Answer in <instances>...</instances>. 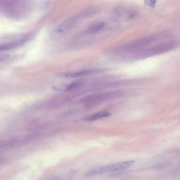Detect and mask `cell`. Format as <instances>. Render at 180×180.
<instances>
[{
	"label": "cell",
	"mask_w": 180,
	"mask_h": 180,
	"mask_svg": "<svg viewBox=\"0 0 180 180\" xmlns=\"http://www.w3.org/2000/svg\"><path fill=\"white\" fill-rule=\"evenodd\" d=\"M110 115V113L108 112H97L95 114H92L91 115L85 117L84 118V120L85 121H93L96 120L97 119H101L103 118L107 117Z\"/></svg>",
	"instance_id": "cell-6"
},
{
	"label": "cell",
	"mask_w": 180,
	"mask_h": 180,
	"mask_svg": "<svg viewBox=\"0 0 180 180\" xmlns=\"http://www.w3.org/2000/svg\"><path fill=\"white\" fill-rule=\"evenodd\" d=\"M96 10L97 9H96L95 8L88 9V10L82 11V13H79L78 14L69 17L59 25V27L57 28L56 32L58 33L65 32L66 31L74 27L78 23V21L81 20L83 18L87 17L91 15L92 14L95 13Z\"/></svg>",
	"instance_id": "cell-1"
},
{
	"label": "cell",
	"mask_w": 180,
	"mask_h": 180,
	"mask_svg": "<svg viewBox=\"0 0 180 180\" xmlns=\"http://www.w3.org/2000/svg\"><path fill=\"white\" fill-rule=\"evenodd\" d=\"M145 3L149 7H155L157 0H144Z\"/></svg>",
	"instance_id": "cell-7"
},
{
	"label": "cell",
	"mask_w": 180,
	"mask_h": 180,
	"mask_svg": "<svg viewBox=\"0 0 180 180\" xmlns=\"http://www.w3.org/2000/svg\"><path fill=\"white\" fill-rule=\"evenodd\" d=\"M7 141H2V142H0V147H2L3 146L5 145H7Z\"/></svg>",
	"instance_id": "cell-8"
},
{
	"label": "cell",
	"mask_w": 180,
	"mask_h": 180,
	"mask_svg": "<svg viewBox=\"0 0 180 180\" xmlns=\"http://www.w3.org/2000/svg\"><path fill=\"white\" fill-rule=\"evenodd\" d=\"M105 26V23L103 21H98L90 25L86 32L89 34H95L102 30Z\"/></svg>",
	"instance_id": "cell-5"
},
{
	"label": "cell",
	"mask_w": 180,
	"mask_h": 180,
	"mask_svg": "<svg viewBox=\"0 0 180 180\" xmlns=\"http://www.w3.org/2000/svg\"><path fill=\"white\" fill-rule=\"evenodd\" d=\"M135 163V161H126L117 163H112L109 165L98 167L94 170L89 171L87 174L88 175H95L104 173L107 172H114L116 171L124 170L132 166Z\"/></svg>",
	"instance_id": "cell-2"
},
{
	"label": "cell",
	"mask_w": 180,
	"mask_h": 180,
	"mask_svg": "<svg viewBox=\"0 0 180 180\" xmlns=\"http://www.w3.org/2000/svg\"><path fill=\"white\" fill-rule=\"evenodd\" d=\"M82 82H74L69 84H62L60 85H56L52 87V89L56 92H66L71 90L77 88Z\"/></svg>",
	"instance_id": "cell-4"
},
{
	"label": "cell",
	"mask_w": 180,
	"mask_h": 180,
	"mask_svg": "<svg viewBox=\"0 0 180 180\" xmlns=\"http://www.w3.org/2000/svg\"><path fill=\"white\" fill-rule=\"evenodd\" d=\"M95 72V70H80L78 72H63L58 75V77H60V78H76L78 77L90 75Z\"/></svg>",
	"instance_id": "cell-3"
}]
</instances>
